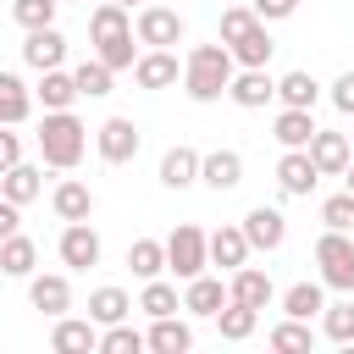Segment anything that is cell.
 <instances>
[{
  "instance_id": "obj_44",
  "label": "cell",
  "mask_w": 354,
  "mask_h": 354,
  "mask_svg": "<svg viewBox=\"0 0 354 354\" xmlns=\"http://www.w3.org/2000/svg\"><path fill=\"white\" fill-rule=\"evenodd\" d=\"M249 11H254L260 22H282V17L299 11V0H249Z\"/></svg>"
},
{
  "instance_id": "obj_23",
  "label": "cell",
  "mask_w": 354,
  "mask_h": 354,
  "mask_svg": "<svg viewBox=\"0 0 354 354\" xmlns=\"http://www.w3.org/2000/svg\"><path fill=\"white\" fill-rule=\"evenodd\" d=\"M50 205H55V216H61V221H88V216H94V194H88V183H77V177L55 183Z\"/></svg>"
},
{
  "instance_id": "obj_27",
  "label": "cell",
  "mask_w": 354,
  "mask_h": 354,
  "mask_svg": "<svg viewBox=\"0 0 354 354\" xmlns=\"http://www.w3.org/2000/svg\"><path fill=\"white\" fill-rule=\"evenodd\" d=\"M33 100H39L44 111H72V100H77V83H72V72H61V66L39 72V88H33Z\"/></svg>"
},
{
  "instance_id": "obj_6",
  "label": "cell",
  "mask_w": 354,
  "mask_h": 354,
  "mask_svg": "<svg viewBox=\"0 0 354 354\" xmlns=\"http://www.w3.org/2000/svg\"><path fill=\"white\" fill-rule=\"evenodd\" d=\"M138 127L127 122V116H105L100 127H94V149H100V160L105 166H127L133 155H138Z\"/></svg>"
},
{
  "instance_id": "obj_12",
  "label": "cell",
  "mask_w": 354,
  "mask_h": 354,
  "mask_svg": "<svg viewBox=\"0 0 354 354\" xmlns=\"http://www.w3.org/2000/svg\"><path fill=\"white\" fill-rule=\"evenodd\" d=\"M277 183H282V194L310 199V194H315V183H321V171H315L310 149H282V160H277Z\"/></svg>"
},
{
  "instance_id": "obj_35",
  "label": "cell",
  "mask_w": 354,
  "mask_h": 354,
  "mask_svg": "<svg viewBox=\"0 0 354 354\" xmlns=\"http://www.w3.org/2000/svg\"><path fill=\"white\" fill-rule=\"evenodd\" d=\"M133 310H144V315L155 321V315H177V310H183V299H177V288H171V282H160V277H149Z\"/></svg>"
},
{
  "instance_id": "obj_43",
  "label": "cell",
  "mask_w": 354,
  "mask_h": 354,
  "mask_svg": "<svg viewBox=\"0 0 354 354\" xmlns=\"http://www.w3.org/2000/svg\"><path fill=\"white\" fill-rule=\"evenodd\" d=\"M254 22H260V17H254L249 6H238V0H232V6L221 11V44H232V39H238V33H249Z\"/></svg>"
},
{
  "instance_id": "obj_22",
  "label": "cell",
  "mask_w": 354,
  "mask_h": 354,
  "mask_svg": "<svg viewBox=\"0 0 354 354\" xmlns=\"http://www.w3.org/2000/svg\"><path fill=\"white\" fill-rule=\"evenodd\" d=\"M0 194H6L11 205H33V199L44 194V171H39V166H28V160H17V166H6V171H0Z\"/></svg>"
},
{
  "instance_id": "obj_39",
  "label": "cell",
  "mask_w": 354,
  "mask_h": 354,
  "mask_svg": "<svg viewBox=\"0 0 354 354\" xmlns=\"http://www.w3.org/2000/svg\"><path fill=\"white\" fill-rule=\"evenodd\" d=\"M100 348H105V354H138V348H144V332H133L127 321H111V326L100 332Z\"/></svg>"
},
{
  "instance_id": "obj_52",
  "label": "cell",
  "mask_w": 354,
  "mask_h": 354,
  "mask_svg": "<svg viewBox=\"0 0 354 354\" xmlns=\"http://www.w3.org/2000/svg\"><path fill=\"white\" fill-rule=\"evenodd\" d=\"M348 232H354V227H348Z\"/></svg>"
},
{
  "instance_id": "obj_20",
  "label": "cell",
  "mask_w": 354,
  "mask_h": 354,
  "mask_svg": "<svg viewBox=\"0 0 354 354\" xmlns=\"http://www.w3.org/2000/svg\"><path fill=\"white\" fill-rule=\"evenodd\" d=\"M144 348H155V354H188L194 348V326L177 321V315H155V326L144 332Z\"/></svg>"
},
{
  "instance_id": "obj_15",
  "label": "cell",
  "mask_w": 354,
  "mask_h": 354,
  "mask_svg": "<svg viewBox=\"0 0 354 354\" xmlns=\"http://www.w3.org/2000/svg\"><path fill=\"white\" fill-rule=\"evenodd\" d=\"M50 348H55V354H94V348H100V326H94V321L55 315V326H50Z\"/></svg>"
},
{
  "instance_id": "obj_34",
  "label": "cell",
  "mask_w": 354,
  "mask_h": 354,
  "mask_svg": "<svg viewBox=\"0 0 354 354\" xmlns=\"http://www.w3.org/2000/svg\"><path fill=\"white\" fill-rule=\"evenodd\" d=\"M277 100H282V105H299V111H315L321 83H315L310 72H282V77H277Z\"/></svg>"
},
{
  "instance_id": "obj_29",
  "label": "cell",
  "mask_w": 354,
  "mask_h": 354,
  "mask_svg": "<svg viewBox=\"0 0 354 354\" xmlns=\"http://www.w3.org/2000/svg\"><path fill=\"white\" fill-rule=\"evenodd\" d=\"M321 310H326V282H293L282 293V315H293V321H315Z\"/></svg>"
},
{
  "instance_id": "obj_26",
  "label": "cell",
  "mask_w": 354,
  "mask_h": 354,
  "mask_svg": "<svg viewBox=\"0 0 354 354\" xmlns=\"http://www.w3.org/2000/svg\"><path fill=\"white\" fill-rule=\"evenodd\" d=\"M122 33H133V17H127V6H116V0H100V6L88 11V39H94V44H105V39H122Z\"/></svg>"
},
{
  "instance_id": "obj_1",
  "label": "cell",
  "mask_w": 354,
  "mask_h": 354,
  "mask_svg": "<svg viewBox=\"0 0 354 354\" xmlns=\"http://www.w3.org/2000/svg\"><path fill=\"white\" fill-rule=\"evenodd\" d=\"M232 72H238V61H232V50H227L221 39H216V44H194L188 61H183V88H188L194 105H216V100L227 94Z\"/></svg>"
},
{
  "instance_id": "obj_38",
  "label": "cell",
  "mask_w": 354,
  "mask_h": 354,
  "mask_svg": "<svg viewBox=\"0 0 354 354\" xmlns=\"http://www.w3.org/2000/svg\"><path fill=\"white\" fill-rule=\"evenodd\" d=\"M94 55H100L111 72H133V61H138V44H133V33H122V39H105V44H94Z\"/></svg>"
},
{
  "instance_id": "obj_51",
  "label": "cell",
  "mask_w": 354,
  "mask_h": 354,
  "mask_svg": "<svg viewBox=\"0 0 354 354\" xmlns=\"http://www.w3.org/2000/svg\"><path fill=\"white\" fill-rule=\"evenodd\" d=\"M83 6H88V0H83Z\"/></svg>"
},
{
  "instance_id": "obj_31",
  "label": "cell",
  "mask_w": 354,
  "mask_h": 354,
  "mask_svg": "<svg viewBox=\"0 0 354 354\" xmlns=\"http://www.w3.org/2000/svg\"><path fill=\"white\" fill-rule=\"evenodd\" d=\"M127 271H133L138 282L160 277V271H166V243H160V238H133V243H127Z\"/></svg>"
},
{
  "instance_id": "obj_18",
  "label": "cell",
  "mask_w": 354,
  "mask_h": 354,
  "mask_svg": "<svg viewBox=\"0 0 354 354\" xmlns=\"http://www.w3.org/2000/svg\"><path fill=\"white\" fill-rule=\"evenodd\" d=\"M227 299H238V304H254V310H266L271 299H277V288H271V277L260 271V266H238L232 271V282H227Z\"/></svg>"
},
{
  "instance_id": "obj_37",
  "label": "cell",
  "mask_w": 354,
  "mask_h": 354,
  "mask_svg": "<svg viewBox=\"0 0 354 354\" xmlns=\"http://www.w3.org/2000/svg\"><path fill=\"white\" fill-rule=\"evenodd\" d=\"M310 343H315L310 321H293V315H288L282 326H271V348H277V354H304Z\"/></svg>"
},
{
  "instance_id": "obj_24",
  "label": "cell",
  "mask_w": 354,
  "mask_h": 354,
  "mask_svg": "<svg viewBox=\"0 0 354 354\" xmlns=\"http://www.w3.org/2000/svg\"><path fill=\"white\" fill-rule=\"evenodd\" d=\"M210 321H216V332H221L227 343H243V337H254V326H260V310H254V304H238V299H227V304H221Z\"/></svg>"
},
{
  "instance_id": "obj_9",
  "label": "cell",
  "mask_w": 354,
  "mask_h": 354,
  "mask_svg": "<svg viewBox=\"0 0 354 354\" xmlns=\"http://www.w3.org/2000/svg\"><path fill=\"white\" fill-rule=\"evenodd\" d=\"M55 249H61V266H72V271H88V266H100V232H94L88 221H66Z\"/></svg>"
},
{
  "instance_id": "obj_45",
  "label": "cell",
  "mask_w": 354,
  "mask_h": 354,
  "mask_svg": "<svg viewBox=\"0 0 354 354\" xmlns=\"http://www.w3.org/2000/svg\"><path fill=\"white\" fill-rule=\"evenodd\" d=\"M332 105H337L343 116H354V72H337V83H332Z\"/></svg>"
},
{
  "instance_id": "obj_28",
  "label": "cell",
  "mask_w": 354,
  "mask_h": 354,
  "mask_svg": "<svg viewBox=\"0 0 354 354\" xmlns=\"http://www.w3.org/2000/svg\"><path fill=\"white\" fill-rule=\"evenodd\" d=\"M271 133H277V144H282V149H304V144H310V133H315V116H310V111H299V105H282V111H277V122H271Z\"/></svg>"
},
{
  "instance_id": "obj_13",
  "label": "cell",
  "mask_w": 354,
  "mask_h": 354,
  "mask_svg": "<svg viewBox=\"0 0 354 354\" xmlns=\"http://www.w3.org/2000/svg\"><path fill=\"white\" fill-rule=\"evenodd\" d=\"M199 183L216 188V194H232V188L243 183V155H238V149H210V155H199Z\"/></svg>"
},
{
  "instance_id": "obj_25",
  "label": "cell",
  "mask_w": 354,
  "mask_h": 354,
  "mask_svg": "<svg viewBox=\"0 0 354 354\" xmlns=\"http://www.w3.org/2000/svg\"><path fill=\"white\" fill-rule=\"evenodd\" d=\"M33 111V88L17 77V72H0V122L6 127H22Z\"/></svg>"
},
{
  "instance_id": "obj_48",
  "label": "cell",
  "mask_w": 354,
  "mask_h": 354,
  "mask_svg": "<svg viewBox=\"0 0 354 354\" xmlns=\"http://www.w3.org/2000/svg\"><path fill=\"white\" fill-rule=\"evenodd\" d=\"M343 188H348V194H354V160H348V166H343Z\"/></svg>"
},
{
  "instance_id": "obj_41",
  "label": "cell",
  "mask_w": 354,
  "mask_h": 354,
  "mask_svg": "<svg viewBox=\"0 0 354 354\" xmlns=\"http://www.w3.org/2000/svg\"><path fill=\"white\" fill-rule=\"evenodd\" d=\"M55 11H61V0H11V17H17L22 28H50Z\"/></svg>"
},
{
  "instance_id": "obj_30",
  "label": "cell",
  "mask_w": 354,
  "mask_h": 354,
  "mask_svg": "<svg viewBox=\"0 0 354 354\" xmlns=\"http://www.w3.org/2000/svg\"><path fill=\"white\" fill-rule=\"evenodd\" d=\"M33 266H39V243L33 238H22V232H11V238H0V271L6 277H33Z\"/></svg>"
},
{
  "instance_id": "obj_21",
  "label": "cell",
  "mask_w": 354,
  "mask_h": 354,
  "mask_svg": "<svg viewBox=\"0 0 354 354\" xmlns=\"http://www.w3.org/2000/svg\"><path fill=\"white\" fill-rule=\"evenodd\" d=\"M160 183H166L171 194L194 188V183H199V149H188V144L166 149V155H160Z\"/></svg>"
},
{
  "instance_id": "obj_5",
  "label": "cell",
  "mask_w": 354,
  "mask_h": 354,
  "mask_svg": "<svg viewBox=\"0 0 354 354\" xmlns=\"http://www.w3.org/2000/svg\"><path fill=\"white\" fill-rule=\"evenodd\" d=\"M205 266H210V249H205V232H199L194 221H183V227H177V232L166 238V271L188 282V277H199Z\"/></svg>"
},
{
  "instance_id": "obj_49",
  "label": "cell",
  "mask_w": 354,
  "mask_h": 354,
  "mask_svg": "<svg viewBox=\"0 0 354 354\" xmlns=\"http://www.w3.org/2000/svg\"><path fill=\"white\" fill-rule=\"evenodd\" d=\"M116 6H127V11H133V0H116Z\"/></svg>"
},
{
  "instance_id": "obj_47",
  "label": "cell",
  "mask_w": 354,
  "mask_h": 354,
  "mask_svg": "<svg viewBox=\"0 0 354 354\" xmlns=\"http://www.w3.org/2000/svg\"><path fill=\"white\" fill-rule=\"evenodd\" d=\"M11 232H22V205H11L0 194V238H11Z\"/></svg>"
},
{
  "instance_id": "obj_36",
  "label": "cell",
  "mask_w": 354,
  "mask_h": 354,
  "mask_svg": "<svg viewBox=\"0 0 354 354\" xmlns=\"http://www.w3.org/2000/svg\"><path fill=\"white\" fill-rule=\"evenodd\" d=\"M111 77H116V72H111L100 55H94V61H83V66L72 72V83H77V100H105V94H111Z\"/></svg>"
},
{
  "instance_id": "obj_19",
  "label": "cell",
  "mask_w": 354,
  "mask_h": 354,
  "mask_svg": "<svg viewBox=\"0 0 354 354\" xmlns=\"http://www.w3.org/2000/svg\"><path fill=\"white\" fill-rule=\"evenodd\" d=\"M221 304H227V282H221V277H205V271L188 277V288H183V310H188V315H205V321H210Z\"/></svg>"
},
{
  "instance_id": "obj_16",
  "label": "cell",
  "mask_w": 354,
  "mask_h": 354,
  "mask_svg": "<svg viewBox=\"0 0 354 354\" xmlns=\"http://www.w3.org/2000/svg\"><path fill=\"white\" fill-rule=\"evenodd\" d=\"M177 77H183V66H177L171 50H144V55L133 61V83H138V88H171Z\"/></svg>"
},
{
  "instance_id": "obj_3",
  "label": "cell",
  "mask_w": 354,
  "mask_h": 354,
  "mask_svg": "<svg viewBox=\"0 0 354 354\" xmlns=\"http://www.w3.org/2000/svg\"><path fill=\"white\" fill-rule=\"evenodd\" d=\"M315 266H321V282H326V288L354 293V232L326 227V232L315 238Z\"/></svg>"
},
{
  "instance_id": "obj_10",
  "label": "cell",
  "mask_w": 354,
  "mask_h": 354,
  "mask_svg": "<svg viewBox=\"0 0 354 354\" xmlns=\"http://www.w3.org/2000/svg\"><path fill=\"white\" fill-rule=\"evenodd\" d=\"M22 61L33 66V72H50V66H61L66 61V33L50 22V28H28V39H22Z\"/></svg>"
},
{
  "instance_id": "obj_32",
  "label": "cell",
  "mask_w": 354,
  "mask_h": 354,
  "mask_svg": "<svg viewBox=\"0 0 354 354\" xmlns=\"http://www.w3.org/2000/svg\"><path fill=\"white\" fill-rule=\"evenodd\" d=\"M227 50H232V61H238V66H266L277 44H271V33H266V22H254V28H249V33H238V39L227 44Z\"/></svg>"
},
{
  "instance_id": "obj_40",
  "label": "cell",
  "mask_w": 354,
  "mask_h": 354,
  "mask_svg": "<svg viewBox=\"0 0 354 354\" xmlns=\"http://www.w3.org/2000/svg\"><path fill=\"white\" fill-rule=\"evenodd\" d=\"M321 332L332 343H354V304H326L321 310Z\"/></svg>"
},
{
  "instance_id": "obj_11",
  "label": "cell",
  "mask_w": 354,
  "mask_h": 354,
  "mask_svg": "<svg viewBox=\"0 0 354 354\" xmlns=\"http://www.w3.org/2000/svg\"><path fill=\"white\" fill-rule=\"evenodd\" d=\"M304 149H310V160H315L321 177H343V166L354 160V155H348V133H332V127H315Z\"/></svg>"
},
{
  "instance_id": "obj_4",
  "label": "cell",
  "mask_w": 354,
  "mask_h": 354,
  "mask_svg": "<svg viewBox=\"0 0 354 354\" xmlns=\"http://www.w3.org/2000/svg\"><path fill=\"white\" fill-rule=\"evenodd\" d=\"M133 39L149 44V50H171V44H183V17H177V6L149 0V6L133 17Z\"/></svg>"
},
{
  "instance_id": "obj_7",
  "label": "cell",
  "mask_w": 354,
  "mask_h": 354,
  "mask_svg": "<svg viewBox=\"0 0 354 354\" xmlns=\"http://www.w3.org/2000/svg\"><path fill=\"white\" fill-rule=\"evenodd\" d=\"M227 100H232L238 111H260L266 100H277V77H271L266 66H238L232 83H227Z\"/></svg>"
},
{
  "instance_id": "obj_50",
  "label": "cell",
  "mask_w": 354,
  "mask_h": 354,
  "mask_svg": "<svg viewBox=\"0 0 354 354\" xmlns=\"http://www.w3.org/2000/svg\"><path fill=\"white\" fill-rule=\"evenodd\" d=\"M160 6H171V0H160Z\"/></svg>"
},
{
  "instance_id": "obj_46",
  "label": "cell",
  "mask_w": 354,
  "mask_h": 354,
  "mask_svg": "<svg viewBox=\"0 0 354 354\" xmlns=\"http://www.w3.org/2000/svg\"><path fill=\"white\" fill-rule=\"evenodd\" d=\"M17 160H22V133H11V127L0 122V171L17 166Z\"/></svg>"
},
{
  "instance_id": "obj_2",
  "label": "cell",
  "mask_w": 354,
  "mask_h": 354,
  "mask_svg": "<svg viewBox=\"0 0 354 354\" xmlns=\"http://www.w3.org/2000/svg\"><path fill=\"white\" fill-rule=\"evenodd\" d=\"M39 155H44V166H55V171H72L77 160H83V149H88V127L72 116V111H44V122H39Z\"/></svg>"
},
{
  "instance_id": "obj_33",
  "label": "cell",
  "mask_w": 354,
  "mask_h": 354,
  "mask_svg": "<svg viewBox=\"0 0 354 354\" xmlns=\"http://www.w3.org/2000/svg\"><path fill=\"white\" fill-rule=\"evenodd\" d=\"M127 315H133V299L122 288H94L88 293V321L94 326H111V321H127Z\"/></svg>"
},
{
  "instance_id": "obj_42",
  "label": "cell",
  "mask_w": 354,
  "mask_h": 354,
  "mask_svg": "<svg viewBox=\"0 0 354 354\" xmlns=\"http://www.w3.org/2000/svg\"><path fill=\"white\" fill-rule=\"evenodd\" d=\"M321 221H326V227H337V232H348V227H354V194H348V188H343V194H332V199L321 205Z\"/></svg>"
},
{
  "instance_id": "obj_14",
  "label": "cell",
  "mask_w": 354,
  "mask_h": 354,
  "mask_svg": "<svg viewBox=\"0 0 354 354\" xmlns=\"http://www.w3.org/2000/svg\"><path fill=\"white\" fill-rule=\"evenodd\" d=\"M28 304H33L39 315H50V321H55V315H66V310H72V282H66V277H55V271H50V277H39V271H33V277H28Z\"/></svg>"
},
{
  "instance_id": "obj_17",
  "label": "cell",
  "mask_w": 354,
  "mask_h": 354,
  "mask_svg": "<svg viewBox=\"0 0 354 354\" xmlns=\"http://www.w3.org/2000/svg\"><path fill=\"white\" fill-rule=\"evenodd\" d=\"M205 249H210V266H221V271H238L254 249H249V238H243V227H216V232H205Z\"/></svg>"
},
{
  "instance_id": "obj_8",
  "label": "cell",
  "mask_w": 354,
  "mask_h": 354,
  "mask_svg": "<svg viewBox=\"0 0 354 354\" xmlns=\"http://www.w3.org/2000/svg\"><path fill=\"white\" fill-rule=\"evenodd\" d=\"M243 238H249V249H282L288 243V216L277 210V205H254L249 216H243Z\"/></svg>"
}]
</instances>
